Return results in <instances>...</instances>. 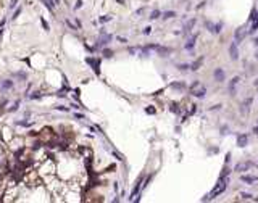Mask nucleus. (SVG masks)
Segmentation results:
<instances>
[{
    "mask_svg": "<svg viewBox=\"0 0 258 203\" xmlns=\"http://www.w3.org/2000/svg\"><path fill=\"white\" fill-rule=\"evenodd\" d=\"M227 184H229V177L227 176H219V179H218V184H216V187L211 190V193L210 195H205V197L202 198V201H206V200H211V198H214V197H218V195H221L224 190H226V187H227Z\"/></svg>",
    "mask_w": 258,
    "mask_h": 203,
    "instance_id": "f257e3e1",
    "label": "nucleus"
},
{
    "mask_svg": "<svg viewBox=\"0 0 258 203\" xmlns=\"http://www.w3.org/2000/svg\"><path fill=\"white\" fill-rule=\"evenodd\" d=\"M111 39H113L111 34H108L102 27V29H100V34H98V39H97V44H95V48H102L105 45H108L110 42H111Z\"/></svg>",
    "mask_w": 258,
    "mask_h": 203,
    "instance_id": "f03ea898",
    "label": "nucleus"
},
{
    "mask_svg": "<svg viewBox=\"0 0 258 203\" xmlns=\"http://www.w3.org/2000/svg\"><path fill=\"white\" fill-rule=\"evenodd\" d=\"M190 89H192V95L194 97H197V99H203L205 97V94H206V87L205 86H202L198 81H195L190 86Z\"/></svg>",
    "mask_w": 258,
    "mask_h": 203,
    "instance_id": "7ed1b4c3",
    "label": "nucleus"
},
{
    "mask_svg": "<svg viewBox=\"0 0 258 203\" xmlns=\"http://www.w3.org/2000/svg\"><path fill=\"white\" fill-rule=\"evenodd\" d=\"M229 57L231 60H239V44L235 40H232L229 45Z\"/></svg>",
    "mask_w": 258,
    "mask_h": 203,
    "instance_id": "20e7f679",
    "label": "nucleus"
},
{
    "mask_svg": "<svg viewBox=\"0 0 258 203\" xmlns=\"http://www.w3.org/2000/svg\"><path fill=\"white\" fill-rule=\"evenodd\" d=\"M85 63L94 68V73H95L97 76L100 74V60H97V58H94V57H87V58H85Z\"/></svg>",
    "mask_w": 258,
    "mask_h": 203,
    "instance_id": "39448f33",
    "label": "nucleus"
},
{
    "mask_svg": "<svg viewBox=\"0 0 258 203\" xmlns=\"http://www.w3.org/2000/svg\"><path fill=\"white\" fill-rule=\"evenodd\" d=\"M247 29H245V27H239V29H235V32H234V40L235 42H237V44H240V42L243 40V39H245V36H247Z\"/></svg>",
    "mask_w": 258,
    "mask_h": 203,
    "instance_id": "423d86ee",
    "label": "nucleus"
},
{
    "mask_svg": "<svg viewBox=\"0 0 258 203\" xmlns=\"http://www.w3.org/2000/svg\"><path fill=\"white\" fill-rule=\"evenodd\" d=\"M142 179H144V174L142 176H139V179H137V182H135V185H134V189H132V192H131V195H129V200L131 201H134V198L137 197V193H139V190H140V182H142Z\"/></svg>",
    "mask_w": 258,
    "mask_h": 203,
    "instance_id": "0eeeda50",
    "label": "nucleus"
},
{
    "mask_svg": "<svg viewBox=\"0 0 258 203\" xmlns=\"http://www.w3.org/2000/svg\"><path fill=\"white\" fill-rule=\"evenodd\" d=\"M213 78H214V81H218V82H224V79H226L224 69L223 68H216V69H214V73H213Z\"/></svg>",
    "mask_w": 258,
    "mask_h": 203,
    "instance_id": "6e6552de",
    "label": "nucleus"
},
{
    "mask_svg": "<svg viewBox=\"0 0 258 203\" xmlns=\"http://www.w3.org/2000/svg\"><path fill=\"white\" fill-rule=\"evenodd\" d=\"M77 152H79V155L84 158V160H92V150L89 148V147H79L77 148Z\"/></svg>",
    "mask_w": 258,
    "mask_h": 203,
    "instance_id": "1a4fd4ad",
    "label": "nucleus"
},
{
    "mask_svg": "<svg viewBox=\"0 0 258 203\" xmlns=\"http://www.w3.org/2000/svg\"><path fill=\"white\" fill-rule=\"evenodd\" d=\"M240 181H242V182H245V184H248V185H252L253 182H256V181H258V177L256 176H248V174H242Z\"/></svg>",
    "mask_w": 258,
    "mask_h": 203,
    "instance_id": "9d476101",
    "label": "nucleus"
},
{
    "mask_svg": "<svg viewBox=\"0 0 258 203\" xmlns=\"http://www.w3.org/2000/svg\"><path fill=\"white\" fill-rule=\"evenodd\" d=\"M240 82V78H239V76H235V78L231 81V82H229V92H231V95H234L235 94V87H237V84Z\"/></svg>",
    "mask_w": 258,
    "mask_h": 203,
    "instance_id": "9b49d317",
    "label": "nucleus"
},
{
    "mask_svg": "<svg viewBox=\"0 0 258 203\" xmlns=\"http://www.w3.org/2000/svg\"><path fill=\"white\" fill-rule=\"evenodd\" d=\"M156 52L160 53V57H168V55L173 52V48H168V47H161V45H156V48H155Z\"/></svg>",
    "mask_w": 258,
    "mask_h": 203,
    "instance_id": "f8f14e48",
    "label": "nucleus"
},
{
    "mask_svg": "<svg viewBox=\"0 0 258 203\" xmlns=\"http://www.w3.org/2000/svg\"><path fill=\"white\" fill-rule=\"evenodd\" d=\"M247 142H248V136L247 134H239L237 136V147L243 148V147L247 145Z\"/></svg>",
    "mask_w": 258,
    "mask_h": 203,
    "instance_id": "ddd939ff",
    "label": "nucleus"
},
{
    "mask_svg": "<svg viewBox=\"0 0 258 203\" xmlns=\"http://www.w3.org/2000/svg\"><path fill=\"white\" fill-rule=\"evenodd\" d=\"M252 166H253V164L250 163V161H247V163H239L237 166H235V171H237V173H243V171H248Z\"/></svg>",
    "mask_w": 258,
    "mask_h": 203,
    "instance_id": "4468645a",
    "label": "nucleus"
},
{
    "mask_svg": "<svg viewBox=\"0 0 258 203\" xmlns=\"http://www.w3.org/2000/svg\"><path fill=\"white\" fill-rule=\"evenodd\" d=\"M195 40H197V36H190L189 37V40L185 42V45H184V48L185 50H194V47H195Z\"/></svg>",
    "mask_w": 258,
    "mask_h": 203,
    "instance_id": "2eb2a0df",
    "label": "nucleus"
},
{
    "mask_svg": "<svg viewBox=\"0 0 258 203\" xmlns=\"http://www.w3.org/2000/svg\"><path fill=\"white\" fill-rule=\"evenodd\" d=\"M195 23H197V19H195V18H190V19L187 21V23H185V26H184V31H182V32H184V34H189V32L192 31V27L195 26Z\"/></svg>",
    "mask_w": 258,
    "mask_h": 203,
    "instance_id": "dca6fc26",
    "label": "nucleus"
},
{
    "mask_svg": "<svg viewBox=\"0 0 258 203\" xmlns=\"http://www.w3.org/2000/svg\"><path fill=\"white\" fill-rule=\"evenodd\" d=\"M15 87V82L11 79H2V89L3 90H8V89H13Z\"/></svg>",
    "mask_w": 258,
    "mask_h": 203,
    "instance_id": "f3484780",
    "label": "nucleus"
},
{
    "mask_svg": "<svg viewBox=\"0 0 258 203\" xmlns=\"http://www.w3.org/2000/svg\"><path fill=\"white\" fill-rule=\"evenodd\" d=\"M202 63H203V57L194 61L192 65H190V69H192V71H198V69H200V66H202Z\"/></svg>",
    "mask_w": 258,
    "mask_h": 203,
    "instance_id": "a211bd4d",
    "label": "nucleus"
},
{
    "mask_svg": "<svg viewBox=\"0 0 258 203\" xmlns=\"http://www.w3.org/2000/svg\"><path fill=\"white\" fill-rule=\"evenodd\" d=\"M42 97H44V94L39 92V90H35V92H32V94L29 95V99H31V100H39V99H42Z\"/></svg>",
    "mask_w": 258,
    "mask_h": 203,
    "instance_id": "6ab92c4d",
    "label": "nucleus"
},
{
    "mask_svg": "<svg viewBox=\"0 0 258 203\" xmlns=\"http://www.w3.org/2000/svg\"><path fill=\"white\" fill-rule=\"evenodd\" d=\"M258 31V18H255L253 21H252V26H250V29H248V32H256Z\"/></svg>",
    "mask_w": 258,
    "mask_h": 203,
    "instance_id": "aec40b11",
    "label": "nucleus"
},
{
    "mask_svg": "<svg viewBox=\"0 0 258 203\" xmlns=\"http://www.w3.org/2000/svg\"><path fill=\"white\" fill-rule=\"evenodd\" d=\"M102 55H103V58H111L113 57V50H111V48H103Z\"/></svg>",
    "mask_w": 258,
    "mask_h": 203,
    "instance_id": "412c9836",
    "label": "nucleus"
},
{
    "mask_svg": "<svg viewBox=\"0 0 258 203\" xmlns=\"http://www.w3.org/2000/svg\"><path fill=\"white\" fill-rule=\"evenodd\" d=\"M19 103H21V102H19V100H16V102L13 103V105H11V107H10L8 110H6V111H8V113H15V111L19 108Z\"/></svg>",
    "mask_w": 258,
    "mask_h": 203,
    "instance_id": "4be33fe9",
    "label": "nucleus"
},
{
    "mask_svg": "<svg viewBox=\"0 0 258 203\" xmlns=\"http://www.w3.org/2000/svg\"><path fill=\"white\" fill-rule=\"evenodd\" d=\"M160 16H161V11H160V10H153L152 13H150L148 18H150V19H158Z\"/></svg>",
    "mask_w": 258,
    "mask_h": 203,
    "instance_id": "5701e85b",
    "label": "nucleus"
},
{
    "mask_svg": "<svg viewBox=\"0 0 258 203\" xmlns=\"http://www.w3.org/2000/svg\"><path fill=\"white\" fill-rule=\"evenodd\" d=\"M177 69H179V71H187V69H190V65H189V63H179Z\"/></svg>",
    "mask_w": 258,
    "mask_h": 203,
    "instance_id": "b1692460",
    "label": "nucleus"
},
{
    "mask_svg": "<svg viewBox=\"0 0 258 203\" xmlns=\"http://www.w3.org/2000/svg\"><path fill=\"white\" fill-rule=\"evenodd\" d=\"M161 15H163V16H161L163 19H169V18H174L176 13H174V11H164V13H161Z\"/></svg>",
    "mask_w": 258,
    "mask_h": 203,
    "instance_id": "393cba45",
    "label": "nucleus"
},
{
    "mask_svg": "<svg viewBox=\"0 0 258 203\" xmlns=\"http://www.w3.org/2000/svg\"><path fill=\"white\" fill-rule=\"evenodd\" d=\"M15 76H16V78H18L19 81H26V79H27V74H26L24 71H18Z\"/></svg>",
    "mask_w": 258,
    "mask_h": 203,
    "instance_id": "a878e982",
    "label": "nucleus"
},
{
    "mask_svg": "<svg viewBox=\"0 0 258 203\" xmlns=\"http://www.w3.org/2000/svg\"><path fill=\"white\" fill-rule=\"evenodd\" d=\"M221 31H223V23H214V31H213V34H219Z\"/></svg>",
    "mask_w": 258,
    "mask_h": 203,
    "instance_id": "bb28decb",
    "label": "nucleus"
},
{
    "mask_svg": "<svg viewBox=\"0 0 258 203\" xmlns=\"http://www.w3.org/2000/svg\"><path fill=\"white\" fill-rule=\"evenodd\" d=\"M205 27H206L210 32H213V31H214V23H213V21H205Z\"/></svg>",
    "mask_w": 258,
    "mask_h": 203,
    "instance_id": "cd10ccee",
    "label": "nucleus"
},
{
    "mask_svg": "<svg viewBox=\"0 0 258 203\" xmlns=\"http://www.w3.org/2000/svg\"><path fill=\"white\" fill-rule=\"evenodd\" d=\"M171 87H174V89H185V84L184 82H173V84H171Z\"/></svg>",
    "mask_w": 258,
    "mask_h": 203,
    "instance_id": "c85d7f7f",
    "label": "nucleus"
},
{
    "mask_svg": "<svg viewBox=\"0 0 258 203\" xmlns=\"http://www.w3.org/2000/svg\"><path fill=\"white\" fill-rule=\"evenodd\" d=\"M100 23H108V21H111V16L110 15H103V16H100L98 18Z\"/></svg>",
    "mask_w": 258,
    "mask_h": 203,
    "instance_id": "c756f323",
    "label": "nucleus"
},
{
    "mask_svg": "<svg viewBox=\"0 0 258 203\" xmlns=\"http://www.w3.org/2000/svg\"><path fill=\"white\" fill-rule=\"evenodd\" d=\"M55 110H58V111H64V113H68L69 108L68 107H64V105H56V107H53Z\"/></svg>",
    "mask_w": 258,
    "mask_h": 203,
    "instance_id": "7c9ffc66",
    "label": "nucleus"
},
{
    "mask_svg": "<svg viewBox=\"0 0 258 203\" xmlns=\"http://www.w3.org/2000/svg\"><path fill=\"white\" fill-rule=\"evenodd\" d=\"M40 23H42V27H44L45 31H50V24L45 21V18H42V16H40Z\"/></svg>",
    "mask_w": 258,
    "mask_h": 203,
    "instance_id": "2f4dec72",
    "label": "nucleus"
},
{
    "mask_svg": "<svg viewBox=\"0 0 258 203\" xmlns=\"http://www.w3.org/2000/svg\"><path fill=\"white\" fill-rule=\"evenodd\" d=\"M113 156H114V158H116V160H118V161H123V160H124V156H123V155H121V153H118L116 150H113Z\"/></svg>",
    "mask_w": 258,
    "mask_h": 203,
    "instance_id": "473e14b6",
    "label": "nucleus"
},
{
    "mask_svg": "<svg viewBox=\"0 0 258 203\" xmlns=\"http://www.w3.org/2000/svg\"><path fill=\"white\" fill-rule=\"evenodd\" d=\"M21 11H23V8H21V6H19V8H16L15 13H13V16H11V19H16V18L21 15Z\"/></svg>",
    "mask_w": 258,
    "mask_h": 203,
    "instance_id": "72a5a7b5",
    "label": "nucleus"
},
{
    "mask_svg": "<svg viewBox=\"0 0 258 203\" xmlns=\"http://www.w3.org/2000/svg\"><path fill=\"white\" fill-rule=\"evenodd\" d=\"M145 113H147V115H155L156 110H155L153 107H147V108H145Z\"/></svg>",
    "mask_w": 258,
    "mask_h": 203,
    "instance_id": "f704fd0d",
    "label": "nucleus"
},
{
    "mask_svg": "<svg viewBox=\"0 0 258 203\" xmlns=\"http://www.w3.org/2000/svg\"><path fill=\"white\" fill-rule=\"evenodd\" d=\"M16 124L18 126H24V128H29L32 123H29V121H16Z\"/></svg>",
    "mask_w": 258,
    "mask_h": 203,
    "instance_id": "c9c22d12",
    "label": "nucleus"
},
{
    "mask_svg": "<svg viewBox=\"0 0 258 203\" xmlns=\"http://www.w3.org/2000/svg\"><path fill=\"white\" fill-rule=\"evenodd\" d=\"M64 23H66V26H68V27H71V29H73V31H76V29H77V26H74V24L71 23L69 19H64Z\"/></svg>",
    "mask_w": 258,
    "mask_h": 203,
    "instance_id": "e433bc0d",
    "label": "nucleus"
},
{
    "mask_svg": "<svg viewBox=\"0 0 258 203\" xmlns=\"http://www.w3.org/2000/svg\"><path fill=\"white\" fill-rule=\"evenodd\" d=\"M137 50H139V47H129V48H127V52L131 53V55H134V53L137 52Z\"/></svg>",
    "mask_w": 258,
    "mask_h": 203,
    "instance_id": "4c0bfd02",
    "label": "nucleus"
},
{
    "mask_svg": "<svg viewBox=\"0 0 258 203\" xmlns=\"http://www.w3.org/2000/svg\"><path fill=\"white\" fill-rule=\"evenodd\" d=\"M221 134H223V136L229 134V128H227V126H223V128H221Z\"/></svg>",
    "mask_w": 258,
    "mask_h": 203,
    "instance_id": "58836bf2",
    "label": "nucleus"
},
{
    "mask_svg": "<svg viewBox=\"0 0 258 203\" xmlns=\"http://www.w3.org/2000/svg\"><path fill=\"white\" fill-rule=\"evenodd\" d=\"M240 197L243 200H252V195H250V193H240Z\"/></svg>",
    "mask_w": 258,
    "mask_h": 203,
    "instance_id": "ea45409f",
    "label": "nucleus"
},
{
    "mask_svg": "<svg viewBox=\"0 0 258 203\" xmlns=\"http://www.w3.org/2000/svg\"><path fill=\"white\" fill-rule=\"evenodd\" d=\"M82 3H84L82 0H77V2H76V5H74V10H79L81 6H82Z\"/></svg>",
    "mask_w": 258,
    "mask_h": 203,
    "instance_id": "a19ab883",
    "label": "nucleus"
},
{
    "mask_svg": "<svg viewBox=\"0 0 258 203\" xmlns=\"http://www.w3.org/2000/svg\"><path fill=\"white\" fill-rule=\"evenodd\" d=\"M116 40H119L121 44H127V39H126V37H119V36H118V37H116Z\"/></svg>",
    "mask_w": 258,
    "mask_h": 203,
    "instance_id": "79ce46f5",
    "label": "nucleus"
},
{
    "mask_svg": "<svg viewBox=\"0 0 258 203\" xmlns=\"http://www.w3.org/2000/svg\"><path fill=\"white\" fill-rule=\"evenodd\" d=\"M150 32H152V27H150V26H147L145 29H144V34H145V36H148Z\"/></svg>",
    "mask_w": 258,
    "mask_h": 203,
    "instance_id": "37998d69",
    "label": "nucleus"
},
{
    "mask_svg": "<svg viewBox=\"0 0 258 203\" xmlns=\"http://www.w3.org/2000/svg\"><path fill=\"white\" fill-rule=\"evenodd\" d=\"M74 118H77V120H85V116L81 115V113H74Z\"/></svg>",
    "mask_w": 258,
    "mask_h": 203,
    "instance_id": "c03bdc74",
    "label": "nucleus"
},
{
    "mask_svg": "<svg viewBox=\"0 0 258 203\" xmlns=\"http://www.w3.org/2000/svg\"><path fill=\"white\" fill-rule=\"evenodd\" d=\"M16 5H18V0H11V2H10V8H15Z\"/></svg>",
    "mask_w": 258,
    "mask_h": 203,
    "instance_id": "a18cd8bd",
    "label": "nucleus"
},
{
    "mask_svg": "<svg viewBox=\"0 0 258 203\" xmlns=\"http://www.w3.org/2000/svg\"><path fill=\"white\" fill-rule=\"evenodd\" d=\"M69 107H71V108H74V110H77V108H81V107H77V105H76V103H71V105H69Z\"/></svg>",
    "mask_w": 258,
    "mask_h": 203,
    "instance_id": "49530a36",
    "label": "nucleus"
},
{
    "mask_svg": "<svg viewBox=\"0 0 258 203\" xmlns=\"http://www.w3.org/2000/svg\"><path fill=\"white\" fill-rule=\"evenodd\" d=\"M253 45L258 48V37H255V39H253Z\"/></svg>",
    "mask_w": 258,
    "mask_h": 203,
    "instance_id": "de8ad7c7",
    "label": "nucleus"
},
{
    "mask_svg": "<svg viewBox=\"0 0 258 203\" xmlns=\"http://www.w3.org/2000/svg\"><path fill=\"white\" fill-rule=\"evenodd\" d=\"M253 134L258 136V126H255V128H253Z\"/></svg>",
    "mask_w": 258,
    "mask_h": 203,
    "instance_id": "09e8293b",
    "label": "nucleus"
},
{
    "mask_svg": "<svg viewBox=\"0 0 258 203\" xmlns=\"http://www.w3.org/2000/svg\"><path fill=\"white\" fill-rule=\"evenodd\" d=\"M229 160H231V153H227V155H226V163H229Z\"/></svg>",
    "mask_w": 258,
    "mask_h": 203,
    "instance_id": "8fccbe9b",
    "label": "nucleus"
},
{
    "mask_svg": "<svg viewBox=\"0 0 258 203\" xmlns=\"http://www.w3.org/2000/svg\"><path fill=\"white\" fill-rule=\"evenodd\" d=\"M53 3H55V6H56V5H60V0H53Z\"/></svg>",
    "mask_w": 258,
    "mask_h": 203,
    "instance_id": "3c124183",
    "label": "nucleus"
},
{
    "mask_svg": "<svg viewBox=\"0 0 258 203\" xmlns=\"http://www.w3.org/2000/svg\"><path fill=\"white\" fill-rule=\"evenodd\" d=\"M255 58L258 60V48H256V52H255Z\"/></svg>",
    "mask_w": 258,
    "mask_h": 203,
    "instance_id": "603ef678",
    "label": "nucleus"
},
{
    "mask_svg": "<svg viewBox=\"0 0 258 203\" xmlns=\"http://www.w3.org/2000/svg\"><path fill=\"white\" fill-rule=\"evenodd\" d=\"M255 87H256V89H258V79H256V81H255Z\"/></svg>",
    "mask_w": 258,
    "mask_h": 203,
    "instance_id": "864d4df0",
    "label": "nucleus"
},
{
    "mask_svg": "<svg viewBox=\"0 0 258 203\" xmlns=\"http://www.w3.org/2000/svg\"><path fill=\"white\" fill-rule=\"evenodd\" d=\"M256 168H258V166H256Z\"/></svg>",
    "mask_w": 258,
    "mask_h": 203,
    "instance_id": "5fc2aeb1",
    "label": "nucleus"
}]
</instances>
